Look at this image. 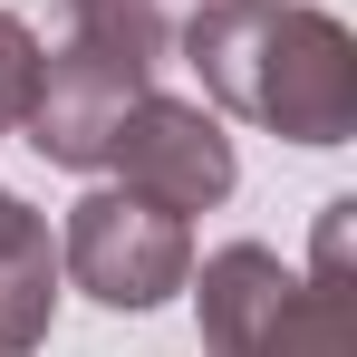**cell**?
Returning <instances> with one entry per match:
<instances>
[{
  "label": "cell",
  "mask_w": 357,
  "mask_h": 357,
  "mask_svg": "<svg viewBox=\"0 0 357 357\" xmlns=\"http://www.w3.org/2000/svg\"><path fill=\"white\" fill-rule=\"evenodd\" d=\"M59 10H68V39H77V49H107V59L145 68V77H155L165 39H174L165 0H59Z\"/></svg>",
  "instance_id": "7"
},
{
  "label": "cell",
  "mask_w": 357,
  "mask_h": 357,
  "mask_svg": "<svg viewBox=\"0 0 357 357\" xmlns=\"http://www.w3.org/2000/svg\"><path fill=\"white\" fill-rule=\"evenodd\" d=\"M107 165H116L126 193H145V203H165V213H213L222 193H232V135L213 107H193V97H135L116 126V145H107Z\"/></svg>",
  "instance_id": "3"
},
{
  "label": "cell",
  "mask_w": 357,
  "mask_h": 357,
  "mask_svg": "<svg viewBox=\"0 0 357 357\" xmlns=\"http://www.w3.org/2000/svg\"><path fill=\"white\" fill-rule=\"evenodd\" d=\"M29 87H39V39H29V20L0 10V135L29 116Z\"/></svg>",
  "instance_id": "9"
},
{
  "label": "cell",
  "mask_w": 357,
  "mask_h": 357,
  "mask_svg": "<svg viewBox=\"0 0 357 357\" xmlns=\"http://www.w3.org/2000/svg\"><path fill=\"white\" fill-rule=\"evenodd\" d=\"M183 59L241 126H271L290 145L357 135V39L309 0H203L183 20Z\"/></svg>",
  "instance_id": "1"
},
{
  "label": "cell",
  "mask_w": 357,
  "mask_h": 357,
  "mask_svg": "<svg viewBox=\"0 0 357 357\" xmlns=\"http://www.w3.org/2000/svg\"><path fill=\"white\" fill-rule=\"evenodd\" d=\"M261 357H357V299L319 290V280L299 271V290L280 299V319H271Z\"/></svg>",
  "instance_id": "8"
},
{
  "label": "cell",
  "mask_w": 357,
  "mask_h": 357,
  "mask_svg": "<svg viewBox=\"0 0 357 357\" xmlns=\"http://www.w3.org/2000/svg\"><path fill=\"white\" fill-rule=\"evenodd\" d=\"M183 290H193V309H203V357H261L280 299L299 290V271L280 261V251H261V241H222Z\"/></svg>",
  "instance_id": "5"
},
{
  "label": "cell",
  "mask_w": 357,
  "mask_h": 357,
  "mask_svg": "<svg viewBox=\"0 0 357 357\" xmlns=\"http://www.w3.org/2000/svg\"><path fill=\"white\" fill-rule=\"evenodd\" d=\"M59 280H77L97 309H165L193 280V232H183V213H165V203H145L126 183H97L87 203H68Z\"/></svg>",
  "instance_id": "2"
},
{
  "label": "cell",
  "mask_w": 357,
  "mask_h": 357,
  "mask_svg": "<svg viewBox=\"0 0 357 357\" xmlns=\"http://www.w3.org/2000/svg\"><path fill=\"white\" fill-rule=\"evenodd\" d=\"M59 319V241L0 183V357H29Z\"/></svg>",
  "instance_id": "6"
},
{
  "label": "cell",
  "mask_w": 357,
  "mask_h": 357,
  "mask_svg": "<svg viewBox=\"0 0 357 357\" xmlns=\"http://www.w3.org/2000/svg\"><path fill=\"white\" fill-rule=\"evenodd\" d=\"M135 97H145V68H126V59H107V49H77V39H68L59 59H39V87H29L20 135H29L49 165H68V174H97Z\"/></svg>",
  "instance_id": "4"
}]
</instances>
